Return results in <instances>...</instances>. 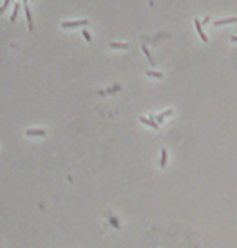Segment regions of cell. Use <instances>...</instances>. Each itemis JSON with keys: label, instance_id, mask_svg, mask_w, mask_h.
<instances>
[{"label": "cell", "instance_id": "cell-1", "mask_svg": "<svg viewBox=\"0 0 237 248\" xmlns=\"http://www.w3.org/2000/svg\"><path fill=\"white\" fill-rule=\"evenodd\" d=\"M87 24H89L87 20H76V22H63L62 27H63V29H72V27H83V25H87Z\"/></svg>", "mask_w": 237, "mask_h": 248}, {"label": "cell", "instance_id": "cell-2", "mask_svg": "<svg viewBox=\"0 0 237 248\" xmlns=\"http://www.w3.org/2000/svg\"><path fill=\"white\" fill-rule=\"evenodd\" d=\"M201 24H203V22H201L199 18H196V20H194V25H196V31H197V34H199V36H201V40H203V42L207 43V42H208V36L205 34V31H203Z\"/></svg>", "mask_w": 237, "mask_h": 248}, {"label": "cell", "instance_id": "cell-3", "mask_svg": "<svg viewBox=\"0 0 237 248\" xmlns=\"http://www.w3.org/2000/svg\"><path fill=\"white\" fill-rule=\"evenodd\" d=\"M237 22V16H230V18H223V20H216L214 25L219 27V25H228V24H235Z\"/></svg>", "mask_w": 237, "mask_h": 248}, {"label": "cell", "instance_id": "cell-4", "mask_svg": "<svg viewBox=\"0 0 237 248\" xmlns=\"http://www.w3.org/2000/svg\"><path fill=\"white\" fill-rule=\"evenodd\" d=\"M139 121H141L143 125H149V127L156 129V130L159 129V123H156V120H152V118H143V116H141V118H139Z\"/></svg>", "mask_w": 237, "mask_h": 248}, {"label": "cell", "instance_id": "cell-5", "mask_svg": "<svg viewBox=\"0 0 237 248\" xmlns=\"http://www.w3.org/2000/svg\"><path fill=\"white\" fill-rule=\"evenodd\" d=\"M24 11H25V18H27V27H29V31H33V16H31V11H29L27 5H24Z\"/></svg>", "mask_w": 237, "mask_h": 248}, {"label": "cell", "instance_id": "cell-6", "mask_svg": "<svg viewBox=\"0 0 237 248\" xmlns=\"http://www.w3.org/2000/svg\"><path fill=\"white\" fill-rule=\"evenodd\" d=\"M25 136H45V130L43 129H31V130H25Z\"/></svg>", "mask_w": 237, "mask_h": 248}, {"label": "cell", "instance_id": "cell-7", "mask_svg": "<svg viewBox=\"0 0 237 248\" xmlns=\"http://www.w3.org/2000/svg\"><path fill=\"white\" fill-rule=\"evenodd\" d=\"M109 47H110V49H127V47H129V43H120V42H110V43H109Z\"/></svg>", "mask_w": 237, "mask_h": 248}, {"label": "cell", "instance_id": "cell-8", "mask_svg": "<svg viewBox=\"0 0 237 248\" xmlns=\"http://www.w3.org/2000/svg\"><path fill=\"white\" fill-rule=\"evenodd\" d=\"M141 51L145 53V56H147V60H149V63H150V65H154V58L150 56V51H149V49H147L145 45H141Z\"/></svg>", "mask_w": 237, "mask_h": 248}, {"label": "cell", "instance_id": "cell-9", "mask_svg": "<svg viewBox=\"0 0 237 248\" xmlns=\"http://www.w3.org/2000/svg\"><path fill=\"white\" fill-rule=\"evenodd\" d=\"M170 114H172V109H168L167 112H163V114H159V116H158V123H163V121H165V118H168Z\"/></svg>", "mask_w": 237, "mask_h": 248}, {"label": "cell", "instance_id": "cell-10", "mask_svg": "<svg viewBox=\"0 0 237 248\" xmlns=\"http://www.w3.org/2000/svg\"><path fill=\"white\" fill-rule=\"evenodd\" d=\"M159 167H161V169L167 167V150H161V161H159Z\"/></svg>", "mask_w": 237, "mask_h": 248}, {"label": "cell", "instance_id": "cell-11", "mask_svg": "<svg viewBox=\"0 0 237 248\" xmlns=\"http://www.w3.org/2000/svg\"><path fill=\"white\" fill-rule=\"evenodd\" d=\"M147 76H150V78H163V74L159 71H147Z\"/></svg>", "mask_w": 237, "mask_h": 248}, {"label": "cell", "instance_id": "cell-12", "mask_svg": "<svg viewBox=\"0 0 237 248\" xmlns=\"http://www.w3.org/2000/svg\"><path fill=\"white\" fill-rule=\"evenodd\" d=\"M118 91H121V85H114V87H109V89L105 91V94H114V92H118Z\"/></svg>", "mask_w": 237, "mask_h": 248}, {"label": "cell", "instance_id": "cell-13", "mask_svg": "<svg viewBox=\"0 0 237 248\" xmlns=\"http://www.w3.org/2000/svg\"><path fill=\"white\" fill-rule=\"evenodd\" d=\"M18 9H20V4H16V5H14V11H13V14H11V22H14V20H16V16H18Z\"/></svg>", "mask_w": 237, "mask_h": 248}, {"label": "cell", "instance_id": "cell-14", "mask_svg": "<svg viewBox=\"0 0 237 248\" xmlns=\"http://www.w3.org/2000/svg\"><path fill=\"white\" fill-rule=\"evenodd\" d=\"M109 223H110L114 228H120V221H118L116 217H112V216H110V217H109Z\"/></svg>", "mask_w": 237, "mask_h": 248}, {"label": "cell", "instance_id": "cell-15", "mask_svg": "<svg viewBox=\"0 0 237 248\" xmlns=\"http://www.w3.org/2000/svg\"><path fill=\"white\" fill-rule=\"evenodd\" d=\"M82 36H85V40H87V42H91V40H92V36H91L87 31H83V33H82Z\"/></svg>", "mask_w": 237, "mask_h": 248}, {"label": "cell", "instance_id": "cell-16", "mask_svg": "<svg viewBox=\"0 0 237 248\" xmlns=\"http://www.w3.org/2000/svg\"><path fill=\"white\" fill-rule=\"evenodd\" d=\"M9 2H11V0H4V4H2V7H0V9H2V11H4V9H5V7H9Z\"/></svg>", "mask_w": 237, "mask_h": 248}, {"label": "cell", "instance_id": "cell-17", "mask_svg": "<svg viewBox=\"0 0 237 248\" xmlns=\"http://www.w3.org/2000/svg\"><path fill=\"white\" fill-rule=\"evenodd\" d=\"M230 40H232V42H235V43H237V36H230Z\"/></svg>", "mask_w": 237, "mask_h": 248}]
</instances>
